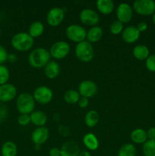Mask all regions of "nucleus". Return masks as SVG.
Instances as JSON below:
<instances>
[{
	"instance_id": "1",
	"label": "nucleus",
	"mask_w": 155,
	"mask_h": 156,
	"mask_svg": "<svg viewBox=\"0 0 155 156\" xmlns=\"http://www.w3.org/2000/svg\"><path fill=\"white\" fill-rule=\"evenodd\" d=\"M51 56L50 52L43 47H36L31 50L29 54L28 63L33 68H44L50 61Z\"/></svg>"
},
{
	"instance_id": "2",
	"label": "nucleus",
	"mask_w": 155,
	"mask_h": 156,
	"mask_svg": "<svg viewBox=\"0 0 155 156\" xmlns=\"http://www.w3.org/2000/svg\"><path fill=\"white\" fill-rule=\"evenodd\" d=\"M33 38L26 32H19L15 34L11 39V44L12 47L19 52L28 51L33 47Z\"/></svg>"
},
{
	"instance_id": "3",
	"label": "nucleus",
	"mask_w": 155,
	"mask_h": 156,
	"mask_svg": "<svg viewBox=\"0 0 155 156\" xmlns=\"http://www.w3.org/2000/svg\"><path fill=\"white\" fill-rule=\"evenodd\" d=\"M74 54L76 58L82 62H90L94 57V49L92 44L88 41L76 44L74 48Z\"/></svg>"
},
{
	"instance_id": "4",
	"label": "nucleus",
	"mask_w": 155,
	"mask_h": 156,
	"mask_svg": "<svg viewBox=\"0 0 155 156\" xmlns=\"http://www.w3.org/2000/svg\"><path fill=\"white\" fill-rule=\"evenodd\" d=\"M16 108L20 114H30L34 111L35 100L29 93H21L16 100Z\"/></svg>"
},
{
	"instance_id": "5",
	"label": "nucleus",
	"mask_w": 155,
	"mask_h": 156,
	"mask_svg": "<svg viewBox=\"0 0 155 156\" xmlns=\"http://www.w3.org/2000/svg\"><path fill=\"white\" fill-rule=\"evenodd\" d=\"M65 35L71 41L78 44L85 41L87 38V30L79 24H73L67 27Z\"/></svg>"
},
{
	"instance_id": "6",
	"label": "nucleus",
	"mask_w": 155,
	"mask_h": 156,
	"mask_svg": "<svg viewBox=\"0 0 155 156\" xmlns=\"http://www.w3.org/2000/svg\"><path fill=\"white\" fill-rule=\"evenodd\" d=\"M132 9L135 12L143 16H148L155 13V2L153 0H136Z\"/></svg>"
},
{
	"instance_id": "7",
	"label": "nucleus",
	"mask_w": 155,
	"mask_h": 156,
	"mask_svg": "<svg viewBox=\"0 0 155 156\" xmlns=\"http://www.w3.org/2000/svg\"><path fill=\"white\" fill-rule=\"evenodd\" d=\"M70 45L64 41L55 42L50 47V54L55 59H62L66 57L70 52Z\"/></svg>"
},
{
	"instance_id": "8",
	"label": "nucleus",
	"mask_w": 155,
	"mask_h": 156,
	"mask_svg": "<svg viewBox=\"0 0 155 156\" xmlns=\"http://www.w3.org/2000/svg\"><path fill=\"white\" fill-rule=\"evenodd\" d=\"M33 97L34 98L35 102L40 105H45L50 103L53 100V92L49 87L45 85H40L37 87L33 91Z\"/></svg>"
},
{
	"instance_id": "9",
	"label": "nucleus",
	"mask_w": 155,
	"mask_h": 156,
	"mask_svg": "<svg viewBox=\"0 0 155 156\" xmlns=\"http://www.w3.org/2000/svg\"><path fill=\"white\" fill-rule=\"evenodd\" d=\"M64 18H65V12L62 8H52L47 12L46 22L51 27H57L63 21Z\"/></svg>"
},
{
	"instance_id": "10",
	"label": "nucleus",
	"mask_w": 155,
	"mask_h": 156,
	"mask_svg": "<svg viewBox=\"0 0 155 156\" xmlns=\"http://www.w3.org/2000/svg\"><path fill=\"white\" fill-rule=\"evenodd\" d=\"M79 18L82 24L91 27L97 26L100 21V17L97 12L91 9H84L81 11Z\"/></svg>"
},
{
	"instance_id": "11",
	"label": "nucleus",
	"mask_w": 155,
	"mask_h": 156,
	"mask_svg": "<svg viewBox=\"0 0 155 156\" xmlns=\"http://www.w3.org/2000/svg\"><path fill=\"white\" fill-rule=\"evenodd\" d=\"M133 9L128 3H121L116 9V18L118 21L122 24L129 23L133 17Z\"/></svg>"
},
{
	"instance_id": "12",
	"label": "nucleus",
	"mask_w": 155,
	"mask_h": 156,
	"mask_svg": "<svg viewBox=\"0 0 155 156\" xmlns=\"http://www.w3.org/2000/svg\"><path fill=\"white\" fill-rule=\"evenodd\" d=\"M78 92L81 97H84L89 99L97 94V85L91 80H84L79 84Z\"/></svg>"
},
{
	"instance_id": "13",
	"label": "nucleus",
	"mask_w": 155,
	"mask_h": 156,
	"mask_svg": "<svg viewBox=\"0 0 155 156\" xmlns=\"http://www.w3.org/2000/svg\"><path fill=\"white\" fill-rule=\"evenodd\" d=\"M17 88L13 84L6 83L0 85V102L6 103L15 99L17 96Z\"/></svg>"
},
{
	"instance_id": "14",
	"label": "nucleus",
	"mask_w": 155,
	"mask_h": 156,
	"mask_svg": "<svg viewBox=\"0 0 155 156\" xmlns=\"http://www.w3.org/2000/svg\"><path fill=\"white\" fill-rule=\"evenodd\" d=\"M50 131L46 126L36 127L31 133V140L35 146H41L48 140Z\"/></svg>"
},
{
	"instance_id": "15",
	"label": "nucleus",
	"mask_w": 155,
	"mask_h": 156,
	"mask_svg": "<svg viewBox=\"0 0 155 156\" xmlns=\"http://www.w3.org/2000/svg\"><path fill=\"white\" fill-rule=\"evenodd\" d=\"M141 33L135 26H129L122 32V38L126 44L135 43L140 37Z\"/></svg>"
},
{
	"instance_id": "16",
	"label": "nucleus",
	"mask_w": 155,
	"mask_h": 156,
	"mask_svg": "<svg viewBox=\"0 0 155 156\" xmlns=\"http://www.w3.org/2000/svg\"><path fill=\"white\" fill-rule=\"evenodd\" d=\"M61 156H78L80 149L74 141H68L63 143L60 149Z\"/></svg>"
},
{
	"instance_id": "17",
	"label": "nucleus",
	"mask_w": 155,
	"mask_h": 156,
	"mask_svg": "<svg viewBox=\"0 0 155 156\" xmlns=\"http://www.w3.org/2000/svg\"><path fill=\"white\" fill-rule=\"evenodd\" d=\"M44 74L48 79H54L60 74V66L56 61H51L44 67Z\"/></svg>"
},
{
	"instance_id": "18",
	"label": "nucleus",
	"mask_w": 155,
	"mask_h": 156,
	"mask_svg": "<svg viewBox=\"0 0 155 156\" xmlns=\"http://www.w3.org/2000/svg\"><path fill=\"white\" fill-rule=\"evenodd\" d=\"M30 123L36 126V127L44 126L48 120L46 114L41 111H34L30 114Z\"/></svg>"
},
{
	"instance_id": "19",
	"label": "nucleus",
	"mask_w": 155,
	"mask_h": 156,
	"mask_svg": "<svg viewBox=\"0 0 155 156\" xmlns=\"http://www.w3.org/2000/svg\"><path fill=\"white\" fill-rule=\"evenodd\" d=\"M97 9L102 15H110L114 10L115 5L112 0H97Z\"/></svg>"
},
{
	"instance_id": "20",
	"label": "nucleus",
	"mask_w": 155,
	"mask_h": 156,
	"mask_svg": "<svg viewBox=\"0 0 155 156\" xmlns=\"http://www.w3.org/2000/svg\"><path fill=\"white\" fill-rule=\"evenodd\" d=\"M103 34V31L101 27L97 25L94 26L87 31V40L91 44L97 43L101 40Z\"/></svg>"
},
{
	"instance_id": "21",
	"label": "nucleus",
	"mask_w": 155,
	"mask_h": 156,
	"mask_svg": "<svg viewBox=\"0 0 155 156\" xmlns=\"http://www.w3.org/2000/svg\"><path fill=\"white\" fill-rule=\"evenodd\" d=\"M83 143L90 151H95L99 148V140L93 133H88L84 136Z\"/></svg>"
},
{
	"instance_id": "22",
	"label": "nucleus",
	"mask_w": 155,
	"mask_h": 156,
	"mask_svg": "<svg viewBox=\"0 0 155 156\" xmlns=\"http://www.w3.org/2000/svg\"><path fill=\"white\" fill-rule=\"evenodd\" d=\"M130 138L131 140L136 144H144L147 140V131L141 128H137L131 133Z\"/></svg>"
},
{
	"instance_id": "23",
	"label": "nucleus",
	"mask_w": 155,
	"mask_h": 156,
	"mask_svg": "<svg viewBox=\"0 0 155 156\" xmlns=\"http://www.w3.org/2000/svg\"><path fill=\"white\" fill-rule=\"evenodd\" d=\"M134 57L138 60H146L149 56H150V51L147 46L139 44L134 47L132 51Z\"/></svg>"
},
{
	"instance_id": "24",
	"label": "nucleus",
	"mask_w": 155,
	"mask_h": 156,
	"mask_svg": "<svg viewBox=\"0 0 155 156\" xmlns=\"http://www.w3.org/2000/svg\"><path fill=\"white\" fill-rule=\"evenodd\" d=\"M2 156H17L18 147L12 141H6L1 147Z\"/></svg>"
},
{
	"instance_id": "25",
	"label": "nucleus",
	"mask_w": 155,
	"mask_h": 156,
	"mask_svg": "<svg viewBox=\"0 0 155 156\" xmlns=\"http://www.w3.org/2000/svg\"><path fill=\"white\" fill-rule=\"evenodd\" d=\"M45 27L43 24L40 21H34L30 25L28 29V34L34 39L40 37L43 34Z\"/></svg>"
},
{
	"instance_id": "26",
	"label": "nucleus",
	"mask_w": 155,
	"mask_h": 156,
	"mask_svg": "<svg viewBox=\"0 0 155 156\" xmlns=\"http://www.w3.org/2000/svg\"><path fill=\"white\" fill-rule=\"evenodd\" d=\"M100 117L98 112L94 110H91L86 114L84 117V123L87 126L90 128L94 127L98 123Z\"/></svg>"
},
{
	"instance_id": "27",
	"label": "nucleus",
	"mask_w": 155,
	"mask_h": 156,
	"mask_svg": "<svg viewBox=\"0 0 155 156\" xmlns=\"http://www.w3.org/2000/svg\"><path fill=\"white\" fill-rule=\"evenodd\" d=\"M81 95L79 94L78 91L74 89H69L66 91L64 94L63 98L64 101L66 102L67 104L69 105H74L78 102L79 99H80Z\"/></svg>"
},
{
	"instance_id": "28",
	"label": "nucleus",
	"mask_w": 155,
	"mask_h": 156,
	"mask_svg": "<svg viewBox=\"0 0 155 156\" xmlns=\"http://www.w3.org/2000/svg\"><path fill=\"white\" fill-rule=\"evenodd\" d=\"M136 148L132 143H126L122 145L119 149L117 156H135L136 155Z\"/></svg>"
},
{
	"instance_id": "29",
	"label": "nucleus",
	"mask_w": 155,
	"mask_h": 156,
	"mask_svg": "<svg viewBox=\"0 0 155 156\" xmlns=\"http://www.w3.org/2000/svg\"><path fill=\"white\" fill-rule=\"evenodd\" d=\"M142 152L144 156H155V140H147L143 144Z\"/></svg>"
},
{
	"instance_id": "30",
	"label": "nucleus",
	"mask_w": 155,
	"mask_h": 156,
	"mask_svg": "<svg viewBox=\"0 0 155 156\" xmlns=\"http://www.w3.org/2000/svg\"><path fill=\"white\" fill-rule=\"evenodd\" d=\"M10 78V71L5 65H0V85L8 83Z\"/></svg>"
},
{
	"instance_id": "31",
	"label": "nucleus",
	"mask_w": 155,
	"mask_h": 156,
	"mask_svg": "<svg viewBox=\"0 0 155 156\" xmlns=\"http://www.w3.org/2000/svg\"><path fill=\"white\" fill-rule=\"evenodd\" d=\"M124 30V27H123V24L122 22H120L119 21L116 20V21H114L112 24H110V27H109V30H110V33L113 35H118L119 34H121L122 32Z\"/></svg>"
},
{
	"instance_id": "32",
	"label": "nucleus",
	"mask_w": 155,
	"mask_h": 156,
	"mask_svg": "<svg viewBox=\"0 0 155 156\" xmlns=\"http://www.w3.org/2000/svg\"><path fill=\"white\" fill-rule=\"evenodd\" d=\"M146 68L151 73H155V54L150 55L145 60Z\"/></svg>"
},
{
	"instance_id": "33",
	"label": "nucleus",
	"mask_w": 155,
	"mask_h": 156,
	"mask_svg": "<svg viewBox=\"0 0 155 156\" xmlns=\"http://www.w3.org/2000/svg\"><path fill=\"white\" fill-rule=\"evenodd\" d=\"M18 123L21 126H27L30 123V114H20V115L17 119Z\"/></svg>"
},
{
	"instance_id": "34",
	"label": "nucleus",
	"mask_w": 155,
	"mask_h": 156,
	"mask_svg": "<svg viewBox=\"0 0 155 156\" xmlns=\"http://www.w3.org/2000/svg\"><path fill=\"white\" fill-rule=\"evenodd\" d=\"M8 114H9V111H8V108L4 103L0 102V123H2L8 117Z\"/></svg>"
},
{
	"instance_id": "35",
	"label": "nucleus",
	"mask_w": 155,
	"mask_h": 156,
	"mask_svg": "<svg viewBox=\"0 0 155 156\" xmlns=\"http://www.w3.org/2000/svg\"><path fill=\"white\" fill-rule=\"evenodd\" d=\"M8 56H9V53L5 47L0 45V65H4L5 62H7Z\"/></svg>"
},
{
	"instance_id": "36",
	"label": "nucleus",
	"mask_w": 155,
	"mask_h": 156,
	"mask_svg": "<svg viewBox=\"0 0 155 156\" xmlns=\"http://www.w3.org/2000/svg\"><path fill=\"white\" fill-rule=\"evenodd\" d=\"M78 105L81 108H86L89 105V99L84 97H81L78 102Z\"/></svg>"
},
{
	"instance_id": "37",
	"label": "nucleus",
	"mask_w": 155,
	"mask_h": 156,
	"mask_svg": "<svg viewBox=\"0 0 155 156\" xmlns=\"http://www.w3.org/2000/svg\"><path fill=\"white\" fill-rule=\"evenodd\" d=\"M147 140H155V127H150L147 131Z\"/></svg>"
},
{
	"instance_id": "38",
	"label": "nucleus",
	"mask_w": 155,
	"mask_h": 156,
	"mask_svg": "<svg viewBox=\"0 0 155 156\" xmlns=\"http://www.w3.org/2000/svg\"><path fill=\"white\" fill-rule=\"evenodd\" d=\"M136 27L138 28V30H139L140 33L141 32H144L147 30V24L144 21H141V22H139L138 24V25L136 26Z\"/></svg>"
},
{
	"instance_id": "39",
	"label": "nucleus",
	"mask_w": 155,
	"mask_h": 156,
	"mask_svg": "<svg viewBox=\"0 0 155 156\" xmlns=\"http://www.w3.org/2000/svg\"><path fill=\"white\" fill-rule=\"evenodd\" d=\"M59 132L60 133L61 135L64 136H68V134H69L70 131L69 129H68V128L66 127V126H60L59 127Z\"/></svg>"
},
{
	"instance_id": "40",
	"label": "nucleus",
	"mask_w": 155,
	"mask_h": 156,
	"mask_svg": "<svg viewBox=\"0 0 155 156\" xmlns=\"http://www.w3.org/2000/svg\"><path fill=\"white\" fill-rule=\"evenodd\" d=\"M49 155L50 156H61L60 149L56 147L52 148L49 152Z\"/></svg>"
},
{
	"instance_id": "41",
	"label": "nucleus",
	"mask_w": 155,
	"mask_h": 156,
	"mask_svg": "<svg viewBox=\"0 0 155 156\" xmlns=\"http://www.w3.org/2000/svg\"><path fill=\"white\" fill-rule=\"evenodd\" d=\"M17 59H18V57H17L16 54H15V53H10L9 54V56H8V62H11V63H14V62H16Z\"/></svg>"
},
{
	"instance_id": "42",
	"label": "nucleus",
	"mask_w": 155,
	"mask_h": 156,
	"mask_svg": "<svg viewBox=\"0 0 155 156\" xmlns=\"http://www.w3.org/2000/svg\"><path fill=\"white\" fill-rule=\"evenodd\" d=\"M78 156H91V154L90 153V152H88V151L84 150L80 152Z\"/></svg>"
},
{
	"instance_id": "43",
	"label": "nucleus",
	"mask_w": 155,
	"mask_h": 156,
	"mask_svg": "<svg viewBox=\"0 0 155 156\" xmlns=\"http://www.w3.org/2000/svg\"><path fill=\"white\" fill-rule=\"evenodd\" d=\"M152 20H153V24H155V13L153 14V17H152Z\"/></svg>"
},
{
	"instance_id": "44",
	"label": "nucleus",
	"mask_w": 155,
	"mask_h": 156,
	"mask_svg": "<svg viewBox=\"0 0 155 156\" xmlns=\"http://www.w3.org/2000/svg\"><path fill=\"white\" fill-rule=\"evenodd\" d=\"M0 35H1V28H0Z\"/></svg>"
},
{
	"instance_id": "45",
	"label": "nucleus",
	"mask_w": 155,
	"mask_h": 156,
	"mask_svg": "<svg viewBox=\"0 0 155 156\" xmlns=\"http://www.w3.org/2000/svg\"><path fill=\"white\" fill-rule=\"evenodd\" d=\"M0 21H1V18H0Z\"/></svg>"
}]
</instances>
